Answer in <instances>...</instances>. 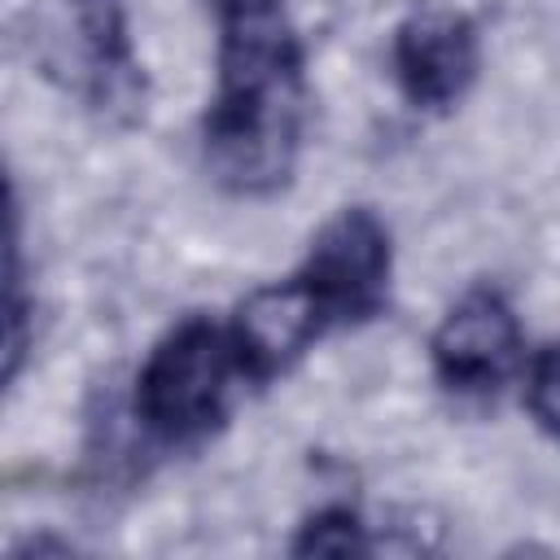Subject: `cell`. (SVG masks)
I'll return each mask as SVG.
<instances>
[{"label":"cell","mask_w":560,"mask_h":560,"mask_svg":"<svg viewBox=\"0 0 560 560\" xmlns=\"http://www.w3.org/2000/svg\"><path fill=\"white\" fill-rule=\"evenodd\" d=\"M214 92L201 162L214 188L262 201L289 188L306 136V52L284 0H214Z\"/></svg>","instance_id":"obj_1"},{"label":"cell","mask_w":560,"mask_h":560,"mask_svg":"<svg viewBox=\"0 0 560 560\" xmlns=\"http://www.w3.org/2000/svg\"><path fill=\"white\" fill-rule=\"evenodd\" d=\"M249 385L228 324L210 315H184L171 324L136 372V424L162 446H192L210 438L236 389Z\"/></svg>","instance_id":"obj_2"},{"label":"cell","mask_w":560,"mask_h":560,"mask_svg":"<svg viewBox=\"0 0 560 560\" xmlns=\"http://www.w3.org/2000/svg\"><path fill=\"white\" fill-rule=\"evenodd\" d=\"M44 70L109 122L144 109V66L131 44L127 0H44L35 18Z\"/></svg>","instance_id":"obj_3"},{"label":"cell","mask_w":560,"mask_h":560,"mask_svg":"<svg viewBox=\"0 0 560 560\" xmlns=\"http://www.w3.org/2000/svg\"><path fill=\"white\" fill-rule=\"evenodd\" d=\"M298 276L315 293L332 328H354L381 315V306L389 302V276H394V245H389L385 219L368 206L337 210L311 236L306 258L298 262Z\"/></svg>","instance_id":"obj_4"},{"label":"cell","mask_w":560,"mask_h":560,"mask_svg":"<svg viewBox=\"0 0 560 560\" xmlns=\"http://www.w3.org/2000/svg\"><path fill=\"white\" fill-rule=\"evenodd\" d=\"M521 354V319L499 289H468L429 337L433 376L455 398L499 394L516 376Z\"/></svg>","instance_id":"obj_5"},{"label":"cell","mask_w":560,"mask_h":560,"mask_svg":"<svg viewBox=\"0 0 560 560\" xmlns=\"http://www.w3.org/2000/svg\"><path fill=\"white\" fill-rule=\"evenodd\" d=\"M481 70V35L464 9H416L394 26L389 74L402 101L420 114H442L459 105Z\"/></svg>","instance_id":"obj_6"},{"label":"cell","mask_w":560,"mask_h":560,"mask_svg":"<svg viewBox=\"0 0 560 560\" xmlns=\"http://www.w3.org/2000/svg\"><path fill=\"white\" fill-rule=\"evenodd\" d=\"M228 332L236 341L249 385H267L284 376L324 332H332V324L319 311L315 293L302 284V276L293 271L284 280H271L245 293L228 319Z\"/></svg>","instance_id":"obj_7"},{"label":"cell","mask_w":560,"mask_h":560,"mask_svg":"<svg viewBox=\"0 0 560 560\" xmlns=\"http://www.w3.org/2000/svg\"><path fill=\"white\" fill-rule=\"evenodd\" d=\"M289 551L293 556H363V551H376V542L368 538V525L354 508L328 503L298 525V538Z\"/></svg>","instance_id":"obj_8"},{"label":"cell","mask_w":560,"mask_h":560,"mask_svg":"<svg viewBox=\"0 0 560 560\" xmlns=\"http://www.w3.org/2000/svg\"><path fill=\"white\" fill-rule=\"evenodd\" d=\"M26 319L31 302L22 289V236H18V201L9 197V236H4V381L18 376L26 354Z\"/></svg>","instance_id":"obj_9"},{"label":"cell","mask_w":560,"mask_h":560,"mask_svg":"<svg viewBox=\"0 0 560 560\" xmlns=\"http://www.w3.org/2000/svg\"><path fill=\"white\" fill-rule=\"evenodd\" d=\"M525 402L542 433L560 442V341L538 350L525 368Z\"/></svg>","instance_id":"obj_10"}]
</instances>
